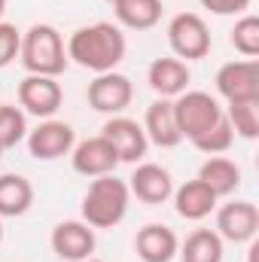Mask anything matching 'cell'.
Listing matches in <instances>:
<instances>
[{"label": "cell", "mask_w": 259, "mask_h": 262, "mask_svg": "<svg viewBox=\"0 0 259 262\" xmlns=\"http://www.w3.org/2000/svg\"><path fill=\"white\" fill-rule=\"evenodd\" d=\"M180 262H223V238L213 229H195L177 247Z\"/></svg>", "instance_id": "cell-22"}, {"label": "cell", "mask_w": 259, "mask_h": 262, "mask_svg": "<svg viewBox=\"0 0 259 262\" xmlns=\"http://www.w3.org/2000/svg\"><path fill=\"white\" fill-rule=\"evenodd\" d=\"M174 116H177V128L180 137L192 143L195 137H201L204 131H210L223 116L226 110L220 107V101L207 92H183L174 98Z\"/></svg>", "instance_id": "cell-4"}, {"label": "cell", "mask_w": 259, "mask_h": 262, "mask_svg": "<svg viewBox=\"0 0 259 262\" xmlns=\"http://www.w3.org/2000/svg\"><path fill=\"white\" fill-rule=\"evenodd\" d=\"M28 152L37 162H55L61 156H70L76 143V131L61 119H43L34 131H28Z\"/></svg>", "instance_id": "cell-8"}, {"label": "cell", "mask_w": 259, "mask_h": 262, "mask_svg": "<svg viewBox=\"0 0 259 262\" xmlns=\"http://www.w3.org/2000/svg\"><path fill=\"white\" fill-rule=\"evenodd\" d=\"M0 156H3V146H0Z\"/></svg>", "instance_id": "cell-33"}, {"label": "cell", "mask_w": 259, "mask_h": 262, "mask_svg": "<svg viewBox=\"0 0 259 262\" xmlns=\"http://www.w3.org/2000/svg\"><path fill=\"white\" fill-rule=\"evenodd\" d=\"M168 46L174 58L180 61H198L210 52V31L198 12H177L168 25Z\"/></svg>", "instance_id": "cell-5"}, {"label": "cell", "mask_w": 259, "mask_h": 262, "mask_svg": "<svg viewBox=\"0 0 259 262\" xmlns=\"http://www.w3.org/2000/svg\"><path fill=\"white\" fill-rule=\"evenodd\" d=\"M232 46L244 55V58H256L259 55V18L256 15H241L232 28Z\"/></svg>", "instance_id": "cell-26"}, {"label": "cell", "mask_w": 259, "mask_h": 262, "mask_svg": "<svg viewBox=\"0 0 259 262\" xmlns=\"http://www.w3.org/2000/svg\"><path fill=\"white\" fill-rule=\"evenodd\" d=\"M217 92L235 104V101H259V64L256 58L229 61L217 70Z\"/></svg>", "instance_id": "cell-10"}, {"label": "cell", "mask_w": 259, "mask_h": 262, "mask_svg": "<svg viewBox=\"0 0 259 262\" xmlns=\"http://www.w3.org/2000/svg\"><path fill=\"white\" fill-rule=\"evenodd\" d=\"M171 198H174V210H177L183 220H192V223L210 216V213L217 210V201H220L217 192H213L207 183H201L198 177H195V180H186L183 186H177Z\"/></svg>", "instance_id": "cell-18"}, {"label": "cell", "mask_w": 259, "mask_h": 262, "mask_svg": "<svg viewBox=\"0 0 259 262\" xmlns=\"http://www.w3.org/2000/svg\"><path fill=\"white\" fill-rule=\"evenodd\" d=\"M18 58L21 67L28 73H37V76H61L67 70V46L64 37L58 34L55 25H31L25 34H21V46H18Z\"/></svg>", "instance_id": "cell-2"}, {"label": "cell", "mask_w": 259, "mask_h": 262, "mask_svg": "<svg viewBox=\"0 0 259 262\" xmlns=\"http://www.w3.org/2000/svg\"><path fill=\"white\" fill-rule=\"evenodd\" d=\"M3 12H6V0H0V18H3Z\"/></svg>", "instance_id": "cell-29"}, {"label": "cell", "mask_w": 259, "mask_h": 262, "mask_svg": "<svg viewBox=\"0 0 259 262\" xmlns=\"http://www.w3.org/2000/svg\"><path fill=\"white\" fill-rule=\"evenodd\" d=\"M18 46H21V31L9 21H0V67L18 58Z\"/></svg>", "instance_id": "cell-27"}, {"label": "cell", "mask_w": 259, "mask_h": 262, "mask_svg": "<svg viewBox=\"0 0 259 262\" xmlns=\"http://www.w3.org/2000/svg\"><path fill=\"white\" fill-rule=\"evenodd\" d=\"M119 28L149 31L162 21V0H116L113 3Z\"/></svg>", "instance_id": "cell-20"}, {"label": "cell", "mask_w": 259, "mask_h": 262, "mask_svg": "<svg viewBox=\"0 0 259 262\" xmlns=\"http://www.w3.org/2000/svg\"><path fill=\"white\" fill-rule=\"evenodd\" d=\"M89 107L98 110V113H107V116H122V110L131 104L134 98V85L125 73H98L92 82H89Z\"/></svg>", "instance_id": "cell-7"}, {"label": "cell", "mask_w": 259, "mask_h": 262, "mask_svg": "<svg viewBox=\"0 0 259 262\" xmlns=\"http://www.w3.org/2000/svg\"><path fill=\"white\" fill-rule=\"evenodd\" d=\"M198 180L207 183V186L217 192V198H226L241 186V168H238L232 159H226V156H210V159L198 168Z\"/></svg>", "instance_id": "cell-19"}, {"label": "cell", "mask_w": 259, "mask_h": 262, "mask_svg": "<svg viewBox=\"0 0 259 262\" xmlns=\"http://www.w3.org/2000/svg\"><path fill=\"white\" fill-rule=\"evenodd\" d=\"M52 253L64 262H82L95 253V229L82 220H64L52 229Z\"/></svg>", "instance_id": "cell-12"}, {"label": "cell", "mask_w": 259, "mask_h": 262, "mask_svg": "<svg viewBox=\"0 0 259 262\" xmlns=\"http://www.w3.org/2000/svg\"><path fill=\"white\" fill-rule=\"evenodd\" d=\"M189 79H192L189 64L180 61V58H156V61L149 64V70H146L149 89H153L159 98H168V101H174L177 95H183V92L189 89Z\"/></svg>", "instance_id": "cell-15"}, {"label": "cell", "mask_w": 259, "mask_h": 262, "mask_svg": "<svg viewBox=\"0 0 259 262\" xmlns=\"http://www.w3.org/2000/svg\"><path fill=\"white\" fill-rule=\"evenodd\" d=\"M177 235L174 229L162 226V223H149L134 235V253L140 256V262H171L177 256Z\"/></svg>", "instance_id": "cell-17"}, {"label": "cell", "mask_w": 259, "mask_h": 262, "mask_svg": "<svg viewBox=\"0 0 259 262\" xmlns=\"http://www.w3.org/2000/svg\"><path fill=\"white\" fill-rule=\"evenodd\" d=\"M232 143H235V131H232V125H229L226 116H223L210 131H204L201 137L192 140V146L198 152H204V156H220V152H226Z\"/></svg>", "instance_id": "cell-25"}, {"label": "cell", "mask_w": 259, "mask_h": 262, "mask_svg": "<svg viewBox=\"0 0 259 262\" xmlns=\"http://www.w3.org/2000/svg\"><path fill=\"white\" fill-rule=\"evenodd\" d=\"M204 9H210L213 15H241L253 0H198Z\"/></svg>", "instance_id": "cell-28"}, {"label": "cell", "mask_w": 259, "mask_h": 262, "mask_svg": "<svg viewBox=\"0 0 259 262\" xmlns=\"http://www.w3.org/2000/svg\"><path fill=\"white\" fill-rule=\"evenodd\" d=\"M34 204V186L21 174H0V220L25 216Z\"/></svg>", "instance_id": "cell-21"}, {"label": "cell", "mask_w": 259, "mask_h": 262, "mask_svg": "<svg viewBox=\"0 0 259 262\" xmlns=\"http://www.w3.org/2000/svg\"><path fill=\"white\" fill-rule=\"evenodd\" d=\"M107 3H116V0H107Z\"/></svg>", "instance_id": "cell-32"}, {"label": "cell", "mask_w": 259, "mask_h": 262, "mask_svg": "<svg viewBox=\"0 0 259 262\" xmlns=\"http://www.w3.org/2000/svg\"><path fill=\"white\" fill-rule=\"evenodd\" d=\"M28 137V116L15 104H0V146L12 149Z\"/></svg>", "instance_id": "cell-24"}, {"label": "cell", "mask_w": 259, "mask_h": 262, "mask_svg": "<svg viewBox=\"0 0 259 262\" xmlns=\"http://www.w3.org/2000/svg\"><path fill=\"white\" fill-rule=\"evenodd\" d=\"M61 101H64V92H61L55 76L28 73L18 82V107L37 119H52L61 110Z\"/></svg>", "instance_id": "cell-6"}, {"label": "cell", "mask_w": 259, "mask_h": 262, "mask_svg": "<svg viewBox=\"0 0 259 262\" xmlns=\"http://www.w3.org/2000/svg\"><path fill=\"white\" fill-rule=\"evenodd\" d=\"M128 204L131 192L125 180H119L113 174L95 177L82 195V223H89L92 229H113L125 220Z\"/></svg>", "instance_id": "cell-3"}, {"label": "cell", "mask_w": 259, "mask_h": 262, "mask_svg": "<svg viewBox=\"0 0 259 262\" xmlns=\"http://www.w3.org/2000/svg\"><path fill=\"white\" fill-rule=\"evenodd\" d=\"M125 52H128L125 34L113 21H95V25L76 28L67 40V61L92 70L95 76L116 70V64H122Z\"/></svg>", "instance_id": "cell-1"}, {"label": "cell", "mask_w": 259, "mask_h": 262, "mask_svg": "<svg viewBox=\"0 0 259 262\" xmlns=\"http://www.w3.org/2000/svg\"><path fill=\"white\" fill-rule=\"evenodd\" d=\"M0 241H3V223H0Z\"/></svg>", "instance_id": "cell-31"}, {"label": "cell", "mask_w": 259, "mask_h": 262, "mask_svg": "<svg viewBox=\"0 0 259 262\" xmlns=\"http://www.w3.org/2000/svg\"><path fill=\"white\" fill-rule=\"evenodd\" d=\"M101 134L113 143V149H116V156H119V165H122V162L137 165V162L146 156V149H149V140H146V134H143V125L134 122V119H128V116H110V119L104 122Z\"/></svg>", "instance_id": "cell-13"}, {"label": "cell", "mask_w": 259, "mask_h": 262, "mask_svg": "<svg viewBox=\"0 0 259 262\" xmlns=\"http://www.w3.org/2000/svg\"><path fill=\"white\" fill-rule=\"evenodd\" d=\"M128 192L143 204H165L174 195V177L168 168H162L156 162H143L128 177Z\"/></svg>", "instance_id": "cell-14"}, {"label": "cell", "mask_w": 259, "mask_h": 262, "mask_svg": "<svg viewBox=\"0 0 259 262\" xmlns=\"http://www.w3.org/2000/svg\"><path fill=\"white\" fill-rule=\"evenodd\" d=\"M82 262H104V259H92V256H89V259H82Z\"/></svg>", "instance_id": "cell-30"}, {"label": "cell", "mask_w": 259, "mask_h": 262, "mask_svg": "<svg viewBox=\"0 0 259 262\" xmlns=\"http://www.w3.org/2000/svg\"><path fill=\"white\" fill-rule=\"evenodd\" d=\"M223 241L232 244H247L259 232V210L253 201H229L217 210V229Z\"/></svg>", "instance_id": "cell-11"}, {"label": "cell", "mask_w": 259, "mask_h": 262, "mask_svg": "<svg viewBox=\"0 0 259 262\" xmlns=\"http://www.w3.org/2000/svg\"><path fill=\"white\" fill-rule=\"evenodd\" d=\"M70 165L76 174L82 177H104V174H113L119 168V156L113 149V143L104 137V134H95L89 140H79L73 143L70 149Z\"/></svg>", "instance_id": "cell-9"}, {"label": "cell", "mask_w": 259, "mask_h": 262, "mask_svg": "<svg viewBox=\"0 0 259 262\" xmlns=\"http://www.w3.org/2000/svg\"><path fill=\"white\" fill-rule=\"evenodd\" d=\"M229 125L238 137L244 140H256L259 137V101H235L229 104V113H226Z\"/></svg>", "instance_id": "cell-23"}, {"label": "cell", "mask_w": 259, "mask_h": 262, "mask_svg": "<svg viewBox=\"0 0 259 262\" xmlns=\"http://www.w3.org/2000/svg\"><path fill=\"white\" fill-rule=\"evenodd\" d=\"M143 134L149 143L162 146V149H171L177 146L183 137L177 128V116H174V101L168 98H159L146 107V116H143Z\"/></svg>", "instance_id": "cell-16"}]
</instances>
